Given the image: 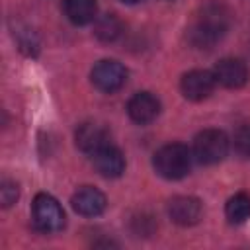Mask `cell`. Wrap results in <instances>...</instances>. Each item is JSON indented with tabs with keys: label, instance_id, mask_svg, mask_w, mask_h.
Listing matches in <instances>:
<instances>
[{
	"label": "cell",
	"instance_id": "cell-1",
	"mask_svg": "<svg viewBox=\"0 0 250 250\" xmlns=\"http://www.w3.org/2000/svg\"><path fill=\"white\" fill-rule=\"evenodd\" d=\"M230 12L225 4L211 2L201 10L199 20L188 31V39L197 49H211L229 29Z\"/></svg>",
	"mask_w": 250,
	"mask_h": 250
},
{
	"label": "cell",
	"instance_id": "cell-2",
	"mask_svg": "<svg viewBox=\"0 0 250 250\" xmlns=\"http://www.w3.org/2000/svg\"><path fill=\"white\" fill-rule=\"evenodd\" d=\"M154 170L166 178V180H180L184 178L191 168V152L182 143H170L164 145L154 152L152 158Z\"/></svg>",
	"mask_w": 250,
	"mask_h": 250
},
{
	"label": "cell",
	"instance_id": "cell-3",
	"mask_svg": "<svg viewBox=\"0 0 250 250\" xmlns=\"http://www.w3.org/2000/svg\"><path fill=\"white\" fill-rule=\"evenodd\" d=\"M229 152V139L219 129H205L193 141V156L201 164H217Z\"/></svg>",
	"mask_w": 250,
	"mask_h": 250
},
{
	"label": "cell",
	"instance_id": "cell-4",
	"mask_svg": "<svg viewBox=\"0 0 250 250\" xmlns=\"http://www.w3.org/2000/svg\"><path fill=\"white\" fill-rule=\"evenodd\" d=\"M33 223L43 232H57L64 227V211L49 193H39L33 199Z\"/></svg>",
	"mask_w": 250,
	"mask_h": 250
},
{
	"label": "cell",
	"instance_id": "cell-5",
	"mask_svg": "<svg viewBox=\"0 0 250 250\" xmlns=\"http://www.w3.org/2000/svg\"><path fill=\"white\" fill-rule=\"evenodd\" d=\"M92 84L102 92H115L127 80V70L117 61H100L92 68Z\"/></svg>",
	"mask_w": 250,
	"mask_h": 250
},
{
	"label": "cell",
	"instance_id": "cell-6",
	"mask_svg": "<svg viewBox=\"0 0 250 250\" xmlns=\"http://www.w3.org/2000/svg\"><path fill=\"white\" fill-rule=\"evenodd\" d=\"M213 76H215V82L221 84L223 88L236 90L248 82L250 70H248L246 62L240 59H223L215 64Z\"/></svg>",
	"mask_w": 250,
	"mask_h": 250
},
{
	"label": "cell",
	"instance_id": "cell-7",
	"mask_svg": "<svg viewBox=\"0 0 250 250\" xmlns=\"http://www.w3.org/2000/svg\"><path fill=\"white\" fill-rule=\"evenodd\" d=\"M215 76L209 70H189L182 76L180 88L182 94L191 100V102H201L205 98L211 96V92L215 90Z\"/></svg>",
	"mask_w": 250,
	"mask_h": 250
},
{
	"label": "cell",
	"instance_id": "cell-8",
	"mask_svg": "<svg viewBox=\"0 0 250 250\" xmlns=\"http://www.w3.org/2000/svg\"><path fill=\"white\" fill-rule=\"evenodd\" d=\"M127 113H129V117L135 123L146 125V123H150V121H154L158 117V113H160V102L150 92H139V94H135L129 100Z\"/></svg>",
	"mask_w": 250,
	"mask_h": 250
},
{
	"label": "cell",
	"instance_id": "cell-9",
	"mask_svg": "<svg viewBox=\"0 0 250 250\" xmlns=\"http://www.w3.org/2000/svg\"><path fill=\"white\" fill-rule=\"evenodd\" d=\"M168 215L176 225L189 227L195 225L201 217V203L189 195H178L168 201Z\"/></svg>",
	"mask_w": 250,
	"mask_h": 250
},
{
	"label": "cell",
	"instance_id": "cell-10",
	"mask_svg": "<svg viewBox=\"0 0 250 250\" xmlns=\"http://www.w3.org/2000/svg\"><path fill=\"white\" fill-rule=\"evenodd\" d=\"M92 160H94L96 170L104 178H119L125 172V156L113 145H105L104 148H100L98 152H94L92 154Z\"/></svg>",
	"mask_w": 250,
	"mask_h": 250
},
{
	"label": "cell",
	"instance_id": "cell-11",
	"mask_svg": "<svg viewBox=\"0 0 250 250\" xmlns=\"http://www.w3.org/2000/svg\"><path fill=\"white\" fill-rule=\"evenodd\" d=\"M74 141L82 152L94 154L105 145H109V133L98 123H82L74 133Z\"/></svg>",
	"mask_w": 250,
	"mask_h": 250
},
{
	"label": "cell",
	"instance_id": "cell-12",
	"mask_svg": "<svg viewBox=\"0 0 250 250\" xmlns=\"http://www.w3.org/2000/svg\"><path fill=\"white\" fill-rule=\"evenodd\" d=\"M72 207L76 213L84 215V217H96L100 213H104L105 209V195L96 189V188H80L74 195H72Z\"/></svg>",
	"mask_w": 250,
	"mask_h": 250
},
{
	"label": "cell",
	"instance_id": "cell-13",
	"mask_svg": "<svg viewBox=\"0 0 250 250\" xmlns=\"http://www.w3.org/2000/svg\"><path fill=\"white\" fill-rule=\"evenodd\" d=\"M66 18L76 25H86L96 20L98 4L96 0H62Z\"/></svg>",
	"mask_w": 250,
	"mask_h": 250
},
{
	"label": "cell",
	"instance_id": "cell-14",
	"mask_svg": "<svg viewBox=\"0 0 250 250\" xmlns=\"http://www.w3.org/2000/svg\"><path fill=\"white\" fill-rule=\"evenodd\" d=\"M121 31H123V23H121V20H119L115 14H105V16H102V18L96 21V29H94L96 37H98L100 41H105V43L115 41V39L121 35Z\"/></svg>",
	"mask_w": 250,
	"mask_h": 250
},
{
	"label": "cell",
	"instance_id": "cell-15",
	"mask_svg": "<svg viewBox=\"0 0 250 250\" xmlns=\"http://www.w3.org/2000/svg\"><path fill=\"white\" fill-rule=\"evenodd\" d=\"M225 215L230 223L238 225V223H244L248 217H250V195L246 193H236L232 195L229 201H227V207H225Z\"/></svg>",
	"mask_w": 250,
	"mask_h": 250
},
{
	"label": "cell",
	"instance_id": "cell-16",
	"mask_svg": "<svg viewBox=\"0 0 250 250\" xmlns=\"http://www.w3.org/2000/svg\"><path fill=\"white\" fill-rule=\"evenodd\" d=\"M232 145H234V150H236L240 156L250 158V123H244V125H240V127L234 131Z\"/></svg>",
	"mask_w": 250,
	"mask_h": 250
},
{
	"label": "cell",
	"instance_id": "cell-17",
	"mask_svg": "<svg viewBox=\"0 0 250 250\" xmlns=\"http://www.w3.org/2000/svg\"><path fill=\"white\" fill-rule=\"evenodd\" d=\"M18 197H20V188H18V184L12 182V180H4V182H2V188H0L2 205H4V207H10V205H14V203L18 201Z\"/></svg>",
	"mask_w": 250,
	"mask_h": 250
},
{
	"label": "cell",
	"instance_id": "cell-18",
	"mask_svg": "<svg viewBox=\"0 0 250 250\" xmlns=\"http://www.w3.org/2000/svg\"><path fill=\"white\" fill-rule=\"evenodd\" d=\"M123 2H127V4H135V2H141V0H123Z\"/></svg>",
	"mask_w": 250,
	"mask_h": 250
}]
</instances>
